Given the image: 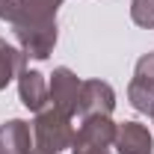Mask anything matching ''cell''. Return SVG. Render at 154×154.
I'll list each match as a JSON object with an SVG mask.
<instances>
[{
  "label": "cell",
  "instance_id": "1",
  "mask_svg": "<svg viewBox=\"0 0 154 154\" xmlns=\"http://www.w3.org/2000/svg\"><path fill=\"white\" fill-rule=\"evenodd\" d=\"M62 0H18V12L12 18V33L27 59H48L57 48L59 27L57 12Z\"/></svg>",
  "mask_w": 154,
  "mask_h": 154
},
{
  "label": "cell",
  "instance_id": "2",
  "mask_svg": "<svg viewBox=\"0 0 154 154\" xmlns=\"http://www.w3.org/2000/svg\"><path fill=\"white\" fill-rule=\"evenodd\" d=\"M74 116L62 113L57 107H45L33 119V154H59L62 148H71L74 139Z\"/></svg>",
  "mask_w": 154,
  "mask_h": 154
},
{
  "label": "cell",
  "instance_id": "3",
  "mask_svg": "<svg viewBox=\"0 0 154 154\" xmlns=\"http://www.w3.org/2000/svg\"><path fill=\"white\" fill-rule=\"evenodd\" d=\"M80 86L83 80L68 68V65H59L54 68V74L48 80V92H51V107H57L68 116H77V101H80Z\"/></svg>",
  "mask_w": 154,
  "mask_h": 154
},
{
  "label": "cell",
  "instance_id": "4",
  "mask_svg": "<svg viewBox=\"0 0 154 154\" xmlns=\"http://www.w3.org/2000/svg\"><path fill=\"white\" fill-rule=\"evenodd\" d=\"M116 110V92L107 80H83L80 86V101H77V113L80 119L86 116H110Z\"/></svg>",
  "mask_w": 154,
  "mask_h": 154
},
{
  "label": "cell",
  "instance_id": "5",
  "mask_svg": "<svg viewBox=\"0 0 154 154\" xmlns=\"http://www.w3.org/2000/svg\"><path fill=\"white\" fill-rule=\"evenodd\" d=\"M18 98L21 104L30 110V113H38L51 104V92H48V80L42 71L36 68H24L18 74Z\"/></svg>",
  "mask_w": 154,
  "mask_h": 154
},
{
  "label": "cell",
  "instance_id": "6",
  "mask_svg": "<svg viewBox=\"0 0 154 154\" xmlns=\"http://www.w3.org/2000/svg\"><path fill=\"white\" fill-rule=\"evenodd\" d=\"M113 145L119 154H151L154 139H151L145 125H139V122H119Z\"/></svg>",
  "mask_w": 154,
  "mask_h": 154
},
{
  "label": "cell",
  "instance_id": "7",
  "mask_svg": "<svg viewBox=\"0 0 154 154\" xmlns=\"http://www.w3.org/2000/svg\"><path fill=\"white\" fill-rule=\"evenodd\" d=\"M0 154H33V128L24 119L0 125Z\"/></svg>",
  "mask_w": 154,
  "mask_h": 154
},
{
  "label": "cell",
  "instance_id": "8",
  "mask_svg": "<svg viewBox=\"0 0 154 154\" xmlns=\"http://www.w3.org/2000/svg\"><path fill=\"white\" fill-rule=\"evenodd\" d=\"M71 142H86V145H113L116 142V122L110 116H86L74 131Z\"/></svg>",
  "mask_w": 154,
  "mask_h": 154
},
{
  "label": "cell",
  "instance_id": "9",
  "mask_svg": "<svg viewBox=\"0 0 154 154\" xmlns=\"http://www.w3.org/2000/svg\"><path fill=\"white\" fill-rule=\"evenodd\" d=\"M24 65H27V54L15 45H9L6 38H0V89H6L24 71Z\"/></svg>",
  "mask_w": 154,
  "mask_h": 154
},
{
  "label": "cell",
  "instance_id": "10",
  "mask_svg": "<svg viewBox=\"0 0 154 154\" xmlns=\"http://www.w3.org/2000/svg\"><path fill=\"white\" fill-rule=\"evenodd\" d=\"M128 101L136 113H148L154 107V83H145V80H131L128 83Z\"/></svg>",
  "mask_w": 154,
  "mask_h": 154
},
{
  "label": "cell",
  "instance_id": "11",
  "mask_svg": "<svg viewBox=\"0 0 154 154\" xmlns=\"http://www.w3.org/2000/svg\"><path fill=\"white\" fill-rule=\"evenodd\" d=\"M131 21L142 30H154V0H131Z\"/></svg>",
  "mask_w": 154,
  "mask_h": 154
},
{
  "label": "cell",
  "instance_id": "12",
  "mask_svg": "<svg viewBox=\"0 0 154 154\" xmlns=\"http://www.w3.org/2000/svg\"><path fill=\"white\" fill-rule=\"evenodd\" d=\"M134 77L136 80H145V83H154V54H142L136 59Z\"/></svg>",
  "mask_w": 154,
  "mask_h": 154
},
{
  "label": "cell",
  "instance_id": "13",
  "mask_svg": "<svg viewBox=\"0 0 154 154\" xmlns=\"http://www.w3.org/2000/svg\"><path fill=\"white\" fill-rule=\"evenodd\" d=\"M71 154H110L107 145H86V142H71Z\"/></svg>",
  "mask_w": 154,
  "mask_h": 154
},
{
  "label": "cell",
  "instance_id": "14",
  "mask_svg": "<svg viewBox=\"0 0 154 154\" xmlns=\"http://www.w3.org/2000/svg\"><path fill=\"white\" fill-rule=\"evenodd\" d=\"M15 12H18V0H0V21H9L12 24Z\"/></svg>",
  "mask_w": 154,
  "mask_h": 154
},
{
  "label": "cell",
  "instance_id": "15",
  "mask_svg": "<svg viewBox=\"0 0 154 154\" xmlns=\"http://www.w3.org/2000/svg\"><path fill=\"white\" fill-rule=\"evenodd\" d=\"M148 116H151V125H154V107H151V110H148Z\"/></svg>",
  "mask_w": 154,
  "mask_h": 154
}]
</instances>
